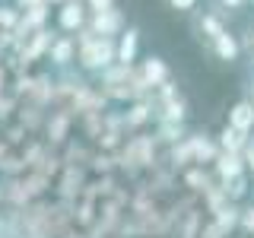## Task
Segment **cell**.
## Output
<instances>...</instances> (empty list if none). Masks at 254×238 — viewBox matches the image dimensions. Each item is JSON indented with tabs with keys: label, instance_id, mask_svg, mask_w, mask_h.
Returning <instances> with one entry per match:
<instances>
[{
	"label": "cell",
	"instance_id": "obj_21",
	"mask_svg": "<svg viewBox=\"0 0 254 238\" xmlns=\"http://www.w3.org/2000/svg\"><path fill=\"white\" fill-rule=\"evenodd\" d=\"M200 229H203V206H194L190 213L178 219L172 238H200Z\"/></svg>",
	"mask_w": 254,
	"mask_h": 238
},
{
	"label": "cell",
	"instance_id": "obj_37",
	"mask_svg": "<svg viewBox=\"0 0 254 238\" xmlns=\"http://www.w3.org/2000/svg\"><path fill=\"white\" fill-rule=\"evenodd\" d=\"M197 3H200V0H169V6H172V10H178V13H190Z\"/></svg>",
	"mask_w": 254,
	"mask_h": 238
},
{
	"label": "cell",
	"instance_id": "obj_3",
	"mask_svg": "<svg viewBox=\"0 0 254 238\" xmlns=\"http://www.w3.org/2000/svg\"><path fill=\"white\" fill-rule=\"evenodd\" d=\"M86 181H89V169L86 165H64L58 181H54V200L73 206L79 200V194H83Z\"/></svg>",
	"mask_w": 254,
	"mask_h": 238
},
{
	"label": "cell",
	"instance_id": "obj_17",
	"mask_svg": "<svg viewBox=\"0 0 254 238\" xmlns=\"http://www.w3.org/2000/svg\"><path fill=\"white\" fill-rule=\"evenodd\" d=\"M140 67V73H143V79L149 83V89H156V86H162L165 79H172V70H169V63H165L159 54H149L146 60H140L137 63Z\"/></svg>",
	"mask_w": 254,
	"mask_h": 238
},
{
	"label": "cell",
	"instance_id": "obj_26",
	"mask_svg": "<svg viewBox=\"0 0 254 238\" xmlns=\"http://www.w3.org/2000/svg\"><path fill=\"white\" fill-rule=\"evenodd\" d=\"M79 121V130H83V137L95 143L102 137V130H105V111H86V115H79L76 118Z\"/></svg>",
	"mask_w": 254,
	"mask_h": 238
},
{
	"label": "cell",
	"instance_id": "obj_42",
	"mask_svg": "<svg viewBox=\"0 0 254 238\" xmlns=\"http://www.w3.org/2000/svg\"><path fill=\"white\" fill-rule=\"evenodd\" d=\"M51 3H54V6H61V3H67V0H48V6H51Z\"/></svg>",
	"mask_w": 254,
	"mask_h": 238
},
{
	"label": "cell",
	"instance_id": "obj_35",
	"mask_svg": "<svg viewBox=\"0 0 254 238\" xmlns=\"http://www.w3.org/2000/svg\"><path fill=\"white\" fill-rule=\"evenodd\" d=\"M83 3H86V10H89V13H105V10L115 6V0H83Z\"/></svg>",
	"mask_w": 254,
	"mask_h": 238
},
{
	"label": "cell",
	"instance_id": "obj_19",
	"mask_svg": "<svg viewBox=\"0 0 254 238\" xmlns=\"http://www.w3.org/2000/svg\"><path fill=\"white\" fill-rule=\"evenodd\" d=\"M156 121H175V124H188V99L185 95H175V99H169L165 105H159L153 111V124Z\"/></svg>",
	"mask_w": 254,
	"mask_h": 238
},
{
	"label": "cell",
	"instance_id": "obj_34",
	"mask_svg": "<svg viewBox=\"0 0 254 238\" xmlns=\"http://www.w3.org/2000/svg\"><path fill=\"white\" fill-rule=\"evenodd\" d=\"M245 169H248V175H251V178H254V133H251V137H248V146H245Z\"/></svg>",
	"mask_w": 254,
	"mask_h": 238
},
{
	"label": "cell",
	"instance_id": "obj_41",
	"mask_svg": "<svg viewBox=\"0 0 254 238\" xmlns=\"http://www.w3.org/2000/svg\"><path fill=\"white\" fill-rule=\"evenodd\" d=\"M248 102L254 105V76H251V83H248Z\"/></svg>",
	"mask_w": 254,
	"mask_h": 238
},
{
	"label": "cell",
	"instance_id": "obj_33",
	"mask_svg": "<svg viewBox=\"0 0 254 238\" xmlns=\"http://www.w3.org/2000/svg\"><path fill=\"white\" fill-rule=\"evenodd\" d=\"M238 232L254 238V200L242 206V216H238Z\"/></svg>",
	"mask_w": 254,
	"mask_h": 238
},
{
	"label": "cell",
	"instance_id": "obj_15",
	"mask_svg": "<svg viewBox=\"0 0 254 238\" xmlns=\"http://www.w3.org/2000/svg\"><path fill=\"white\" fill-rule=\"evenodd\" d=\"M45 118H48V108L35 105V102H19V108H16V124L26 127L29 137H38L45 130Z\"/></svg>",
	"mask_w": 254,
	"mask_h": 238
},
{
	"label": "cell",
	"instance_id": "obj_10",
	"mask_svg": "<svg viewBox=\"0 0 254 238\" xmlns=\"http://www.w3.org/2000/svg\"><path fill=\"white\" fill-rule=\"evenodd\" d=\"M89 10H86V3L83 0H67V3H61V10H58V29L64 32V35H76L79 29L86 26V16Z\"/></svg>",
	"mask_w": 254,
	"mask_h": 238
},
{
	"label": "cell",
	"instance_id": "obj_22",
	"mask_svg": "<svg viewBox=\"0 0 254 238\" xmlns=\"http://www.w3.org/2000/svg\"><path fill=\"white\" fill-rule=\"evenodd\" d=\"M92 149L95 146H86L83 140H73V137H70L67 143H64V149H61V159H64V165H89Z\"/></svg>",
	"mask_w": 254,
	"mask_h": 238
},
{
	"label": "cell",
	"instance_id": "obj_16",
	"mask_svg": "<svg viewBox=\"0 0 254 238\" xmlns=\"http://www.w3.org/2000/svg\"><path fill=\"white\" fill-rule=\"evenodd\" d=\"M213 175H216L219 181H229V178H238V175H248V169H245V156L242 153H222L216 156V162L210 165Z\"/></svg>",
	"mask_w": 254,
	"mask_h": 238
},
{
	"label": "cell",
	"instance_id": "obj_9",
	"mask_svg": "<svg viewBox=\"0 0 254 238\" xmlns=\"http://www.w3.org/2000/svg\"><path fill=\"white\" fill-rule=\"evenodd\" d=\"M54 70H67V67H76V38L73 35H54L51 48H48V58Z\"/></svg>",
	"mask_w": 254,
	"mask_h": 238
},
{
	"label": "cell",
	"instance_id": "obj_1",
	"mask_svg": "<svg viewBox=\"0 0 254 238\" xmlns=\"http://www.w3.org/2000/svg\"><path fill=\"white\" fill-rule=\"evenodd\" d=\"M76 67L83 73H95L99 76L102 70H108L115 63V38L108 35H95L89 26H83L76 32Z\"/></svg>",
	"mask_w": 254,
	"mask_h": 238
},
{
	"label": "cell",
	"instance_id": "obj_43",
	"mask_svg": "<svg viewBox=\"0 0 254 238\" xmlns=\"http://www.w3.org/2000/svg\"><path fill=\"white\" fill-rule=\"evenodd\" d=\"M0 206H3V187H0Z\"/></svg>",
	"mask_w": 254,
	"mask_h": 238
},
{
	"label": "cell",
	"instance_id": "obj_7",
	"mask_svg": "<svg viewBox=\"0 0 254 238\" xmlns=\"http://www.w3.org/2000/svg\"><path fill=\"white\" fill-rule=\"evenodd\" d=\"M86 26H89L95 35H108V38H118L121 32L127 29V16L118 10V6H111L105 13H92L89 19H86Z\"/></svg>",
	"mask_w": 254,
	"mask_h": 238
},
{
	"label": "cell",
	"instance_id": "obj_27",
	"mask_svg": "<svg viewBox=\"0 0 254 238\" xmlns=\"http://www.w3.org/2000/svg\"><path fill=\"white\" fill-rule=\"evenodd\" d=\"M226 187V197L232 203H242L251 197V175H238V178H229V181H219Z\"/></svg>",
	"mask_w": 254,
	"mask_h": 238
},
{
	"label": "cell",
	"instance_id": "obj_11",
	"mask_svg": "<svg viewBox=\"0 0 254 238\" xmlns=\"http://www.w3.org/2000/svg\"><path fill=\"white\" fill-rule=\"evenodd\" d=\"M188 143H190V153H194V165H206V169H210V165L216 162V156H219L216 137H210V133H203V130H190Z\"/></svg>",
	"mask_w": 254,
	"mask_h": 238
},
{
	"label": "cell",
	"instance_id": "obj_36",
	"mask_svg": "<svg viewBox=\"0 0 254 238\" xmlns=\"http://www.w3.org/2000/svg\"><path fill=\"white\" fill-rule=\"evenodd\" d=\"M245 3H248V0H216L219 13H232V10H242Z\"/></svg>",
	"mask_w": 254,
	"mask_h": 238
},
{
	"label": "cell",
	"instance_id": "obj_14",
	"mask_svg": "<svg viewBox=\"0 0 254 238\" xmlns=\"http://www.w3.org/2000/svg\"><path fill=\"white\" fill-rule=\"evenodd\" d=\"M115 60L124 63V67H133L137 63V54H140V29L137 26H127L121 35L115 38Z\"/></svg>",
	"mask_w": 254,
	"mask_h": 238
},
{
	"label": "cell",
	"instance_id": "obj_20",
	"mask_svg": "<svg viewBox=\"0 0 254 238\" xmlns=\"http://www.w3.org/2000/svg\"><path fill=\"white\" fill-rule=\"evenodd\" d=\"M229 127H235V130H242V133H254V105L248 99H242V102H235L232 108H229Z\"/></svg>",
	"mask_w": 254,
	"mask_h": 238
},
{
	"label": "cell",
	"instance_id": "obj_12",
	"mask_svg": "<svg viewBox=\"0 0 254 238\" xmlns=\"http://www.w3.org/2000/svg\"><path fill=\"white\" fill-rule=\"evenodd\" d=\"M121 118H124V130H127V137H130V133H140V130H146V127L153 124V105H149L146 99L130 102V105H124V108H121Z\"/></svg>",
	"mask_w": 254,
	"mask_h": 238
},
{
	"label": "cell",
	"instance_id": "obj_8",
	"mask_svg": "<svg viewBox=\"0 0 254 238\" xmlns=\"http://www.w3.org/2000/svg\"><path fill=\"white\" fill-rule=\"evenodd\" d=\"M22 102H35L42 108H54L58 105V83H54V73H35L29 86V95Z\"/></svg>",
	"mask_w": 254,
	"mask_h": 238
},
{
	"label": "cell",
	"instance_id": "obj_25",
	"mask_svg": "<svg viewBox=\"0 0 254 238\" xmlns=\"http://www.w3.org/2000/svg\"><path fill=\"white\" fill-rule=\"evenodd\" d=\"M238 216H242V203H232V200H229L226 206H222V210L219 213H213V222H216V226L222 229V232H226L229 238H232L235 232H238Z\"/></svg>",
	"mask_w": 254,
	"mask_h": 238
},
{
	"label": "cell",
	"instance_id": "obj_31",
	"mask_svg": "<svg viewBox=\"0 0 254 238\" xmlns=\"http://www.w3.org/2000/svg\"><path fill=\"white\" fill-rule=\"evenodd\" d=\"M19 19H22V10L19 6H0V32H13L16 26H19Z\"/></svg>",
	"mask_w": 254,
	"mask_h": 238
},
{
	"label": "cell",
	"instance_id": "obj_40",
	"mask_svg": "<svg viewBox=\"0 0 254 238\" xmlns=\"http://www.w3.org/2000/svg\"><path fill=\"white\" fill-rule=\"evenodd\" d=\"M245 48H248V51H251V58H254V26H251L248 35H245Z\"/></svg>",
	"mask_w": 254,
	"mask_h": 238
},
{
	"label": "cell",
	"instance_id": "obj_44",
	"mask_svg": "<svg viewBox=\"0 0 254 238\" xmlns=\"http://www.w3.org/2000/svg\"><path fill=\"white\" fill-rule=\"evenodd\" d=\"M248 3H251V6H254V0H248Z\"/></svg>",
	"mask_w": 254,
	"mask_h": 238
},
{
	"label": "cell",
	"instance_id": "obj_2",
	"mask_svg": "<svg viewBox=\"0 0 254 238\" xmlns=\"http://www.w3.org/2000/svg\"><path fill=\"white\" fill-rule=\"evenodd\" d=\"M73 121H76V115L70 111L67 105H54V108H48V118H45V143L51 149H64V143H67L70 137H73Z\"/></svg>",
	"mask_w": 254,
	"mask_h": 238
},
{
	"label": "cell",
	"instance_id": "obj_24",
	"mask_svg": "<svg viewBox=\"0 0 254 238\" xmlns=\"http://www.w3.org/2000/svg\"><path fill=\"white\" fill-rule=\"evenodd\" d=\"M153 133H156V140L162 143V146H172V143L185 140L190 130H188V124H175V121H156V124H153Z\"/></svg>",
	"mask_w": 254,
	"mask_h": 238
},
{
	"label": "cell",
	"instance_id": "obj_45",
	"mask_svg": "<svg viewBox=\"0 0 254 238\" xmlns=\"http://www.w3.org/2000/svg\"><path fill=\"white\" fill-rule=\"evenodd\" d=\"M251 67H254V58H251Z\"/></svg>",
	"mask_w": 254,
	"mask_h": 238
},
{
	"label": "cell",
	"instance_id": "obj_29",
	"mask_svg": "<svg viewBox=\"0 0 254 238\" xmlns=\"http://www.w3.org/2000/svg\"><path fill=\"white\" fill-rule=\"evenodd\" d=\"M226 203H229V197H226V187H222L219 181H216V184H213L210 190H206V194H200V206H203V213H206V216L219 213Z\"/></svg>",
	"mask_w": 254,
	"mask_h": 238
},
{
	"label": "cell",
	"instance_id": "obj_6",
	"mask_svg": "<svg viewBox=\"0 0 254 238\" xmlns=\"http://www.w3.org/2000/svg\"><path fill=\"white\" fill-rule=\"evenodd\" d=\"M51 42H54V32L51 29H38V32H32L26 42L19 45V51H13V54L26 63V67H32L35 60H45L48 58V48H51Z\"/></svg>",
	"mask_w": 254,
	"mask_h": 238
},
{
	"label": "cell",
	"instance_id": "obj_38",
	"mask_svg": "<svg viewBox=\"0 0 254 238\" xmlns=\"http://www.w3.org/2000/svg\"><path fill=\"white\" fill-rule=\"evenodd\" d=\"M42 3H48V0H16L19 10H35V6H42Z\"/></svg>",
	"mask_w": 254,
	"mask_h": 238
},
{
	"label": "cell",
	"instance_id": "obj_32",
	"mask_svg": "<svg viewBox=\"0 0 254 238\" xmlns=\"http://www.w3.org/2000/svg\"><path fill=\"white\" fill-rule=\"evenodd\" d=\"M16 108H19V99H16L13 92L0 95V124H6L10 118H16Z\"/></svg>",
	"mask_w": 254,
	"mask_h": 238
},
{
	"label": "cell",
	"instance_id": "obj_23",
	"mask_svg": "<svg viewBox=\"0 0 254 238\" xmlns=\"http://www.w3.org/2000/svg\"><path fill=\"white\" fill-rule=\"evenodd\" d=\"M248 137H251V133H242V130H235V127L226 124V127L216 133V143H219L222 153H245V146H248Z\"/></svg>",
	"mask_w": 254,
	"mask_h": 238
},
{
	"label": "cell",
	"instance_id": "obj_5",
	"mask_svg": "<svg viewBox=\"0 0 254 238\" xmlns=\"http://www.w3.org/2000/svg\"><path fill=\"white\" fill-rule=\"evenodd\" d=\"M64 105H67V108L79 118V115H86V111H108V108H111V102L105 99V92H102L99 86L86 79V83L79 86V89L70 95V99L64 102Z\"/></svg>",
	"mask_w": 254,
	"mask_h": 238
},
{
	"label": "cell",
	"instance_id": "obj_4",
	"mask_svg": "<svg viewBox=\"0 0 254 238\" xmlns=\"http://www.w3.org/2000/svg\"><path fill=\"white\" fill-rule=\"evenodd\" d=\"M140 184L146 187L149 194L156 197V200H162V197H175V187H178L181 181H178V172H175L172 165L162 159V162H159L153 172H146V175H143V178H140Z\"/></svg>",
	"mask_w": 254,
	"mask_h": 238
},
{
	"label": "cell",
	"instance_id": "obj_39",
	"mask_svg": "<svg viewBox=\"0 0 254 238\" xmlns=\"http://www.w3.org/2000/svg\"><path fill=\"white\" fill-rule=\"evenodd\" d=\"M61 238H86V232H83V229H76V226H73V229H67V232H64Z\"/></svg>",
	"mask_w": 254,
	"mask_h": 238
},
{
	"label": "cell",
	"instance_id": "obj_28",
	"mask_svg": "<svg viewBox=\"0 0 254 238\" xmlns=\"http://www.w3.org/2000/svg\"><path fill=\"white\" fill-rule=\"evenodd\" d=\"M89 175H118V162H115V153H105V149H92V159H89Z\"/></svg>",
	"mask_w": 254,
	"mask_h": 238
},
{
	"label": "cell",
	"instance_id": "obj_13",
	"mask_svg": "<svg viewBox=\"0 0 254 238\" xmlns=\"http://www.w3.org/2000/svg\"><path fill=\"white\" fill-rule=\"evenodd\" d=\"M178 181H181V187L185 190H190V194H206L213 184H216V175H213V169H206V165H190V169H185L178 175Z\"/></svg>",
	"mask_w": 254,
	"mask_h": 238
},
{
	"label": "cell",
	"instance_id": "obj_18",
	"mask_svg": "<svg viewBox=\"0 0 254 238\" xmlns=\"http://www.w3.org/2000/svg\"><path fill=\"white\" fill-rule=\"evenodd\" d=\"M210 51H213V58L232 63V60H238V54H242V42H238V35H232V32L226 29L210 42Z\"/></svg>",
	"mask_w": 254,
	"mask_h": 238
},
{
	"label": "cell",
	"instance_id": "obj_30",
	"mask_svg": "<svg viewBox=\"0 0 254 238\" xmlns=\"http://www.w3.org/2000/svg\"><path fill=\"white\" fill-rule=\"evenodd\" d=\"M197 29H200L203 35H206V38H210V42H213V38H216L219 32H226V22H222L216 13H203L200 19H197Z\"/></svg>",
	"mask_w": 254,
	"mask_h": 238
}]
</instances>
